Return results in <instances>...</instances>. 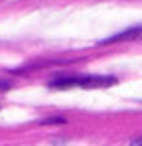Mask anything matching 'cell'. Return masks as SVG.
<instances>
[{"label": "cell", "instance_id": "1", "mask_svg": "<svg viewBox=\"0 0 142 146\" xmlns=\"http://www.w3.org/2000/svg\"><path fill=\"white\" fill-rule=\"evenodd\" d=\"M116 83L114 77H98V75H87V77H61L55 79L51 85L53 87H71V85H81V87H106Z\"/></svg>", "mask_w": 142, "mask_h": 146}, {"label": "cell", "instance_id": "2", "mask_svg": "<svg viewBox=\"0 0 142 146\" xmlns=\"http://www.w3.org/2000/svg\"><path fill=\"white\" fill-rule=\"evenodd\" d=\"M130 146H142V136H140V138H136V140H132V142H130Z\"/></svg>", "mask_w": 142, "mask_h": 146}, {"label": "cell", "instance_id": "3", "mask_svg": "<svg viewBox=\"0 0 142 146\" xmlns=\"http://www.w3.org/2000/svg\"><path fill=\"white\" fill-rule=\"evenodd\" d=\"M8 87V83H4V81H0V89H6Z\"/></svg>", "mask_w": 142, "mask_h": 146}]
</instances>
